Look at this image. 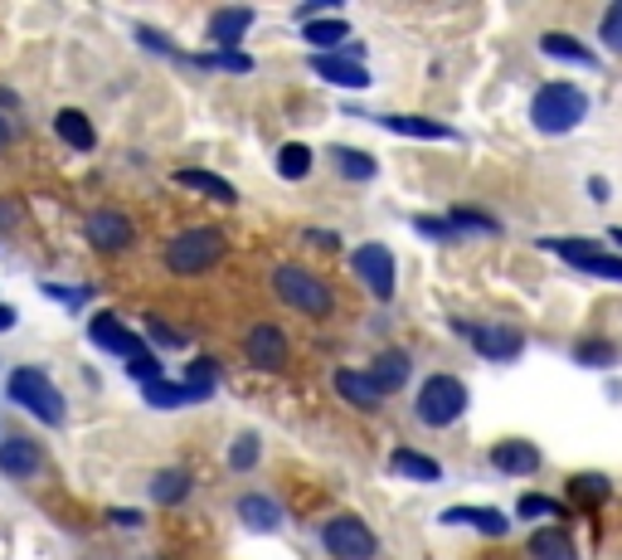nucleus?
I'll return each instance as SVG.
<instances>
[{"label": "nucleus", "instance_id": "obj_1", "mask_svg": "<svg viewBox=\"0 0 622 560\" xmlns=\"http://www.w3.org/2000/svg\"><path fill=\"white\" fill-rule=\"evenodd\" d=\"M224 249H229V239H224V229H214V224H195V229H180L171 244H166V273L176 278H200L210 273L214 264L224 259Z\"/></svg>", "mask_w": 622, "mask_h": 560}, {"label": "nucleus", "instance_id": "obj_2", "mask_svg": "<svg viewBox=\"0 0 622 560\" xmlns=\"http://www.w3.org/2000/svg\"><path fill=\"white\" fill-rule=\"evenodd\" d=\"M273 293L287 302L292 312H302V317H316V322H326V317L336 312L331 283H326L321 273H312V268H302V264H278V268H273Z\"/></svg>", "mask_w": 622, "mask_h": 560}, {"label": "nucleus", "instance_id": "obj_3", "mask_svg": "<svg viewBox=\"0 0 622 560\" xmlns=\"http://www.w3.org/2000/svg\"><path fill=\"white\" fill-rule=\"evenodd\" d=\"M5 395H10V405L30 410L39 424H49V429H59V424L69 419V405H64L59 385H54L39 366H15V371L5 376Z\"/></svg>", "mask_w": 622, "mask_h": 560}, {"label": "nucleus", "instance_id": "obj_4", "mask_svg": "<svg viewBox=\"0 0 622 560\" xmlns=\"http://www.w3.org/2000/svg\"><path fill=\"white\" fill-rule=\"evenodd\" d=\"M530 117H535L540 132L564 137V132H574L588 117V93L574 83H545L535 98H530Z\"/></svg>", "mask_w": 622, "mask_h": 560}, {"label": "nucleus", "instance_id": "obj_5", "mask_svg": "<svg viewBox=\"0 0 622 560\" xmlns=\"http://www.w3.org/2000/svg\"><path fill=\"white\" fill-rule=\"evenodd\" d=\"M414 414L428 424V429H448V424H457L462 414H467V385H462L457 376H448V371L428 376L423 385H418Z\"/></svg>", "mask_w": 622, "mask_h": 560}, {"label": "nucleus", "instance_id": "obj_6", "mask_svg": "<svg viewBox=\"0 0 622 560\" xmlns=\"http://www.w3.org/2000/svg\"><path fill=\"white\" fill-rule=\"evenodd\" d=\"M321 546L331 560H375L380 556V536L360 517H331L321 526Z\"/></svg>", "mask_w": 622, "mask_h": 560}, {"label": "nucleus", "instance_id": "obj_7", "mask_svg": "<svg viewBox=\"0 0 622 560\" xmlns=\"http://www.w3.org/2000/svg\"><path fill=\"white\" fill-rule=\"evenodd\" d=\"M350 273H355L380 302H389L394 288H399V278H394V254H389V244H375V239H370V244H355V249H350Z\"/></svg>", "mask_w": 622, "mask_h": 560}, {"label": "nucleus", "instance_id": "obj_8", "mask_svg": "<svg viewBox=\"0 0 622 560\" xmlns=\"http://www.w3.org/2000/svg\"><path fill=\"white\" fill-rule=\"evenodd\" d=\"M457 332L477 346V356H486V361H516L520 346H525V336L506 327V322H457Z\"/></svg>", "mask_w": 622, "mask_h": 560}, {"label": "nucleus", "instance_id": "obj_9", "mask_svg": "<svg viewBox=\"0 0 622 560\" xmlns=\"http://www.w3.org/2000/svg\"><path fill=\"white\" fill-rule=\"evenodd\" d=\"M287 356H292V346H287V332L282 327H273V322H253V327H248L244 361L253 366V371H282Z\"/></svg>", "mask_w": 622, "mask_h": 560}, {"label": "nucleus", "instance_id": "obj_10", "mask_svg": "<svg viewBox=\"0 0 622 560\" xmlns=\"http://www.w3.org/2000/svg\"><path fill=\"white\" fill-rule=\"evenodd\" d=\"M83 234L98 254H122V249H132V239H137V224L122 215V210H93V215L83 220Z\"/></svg>", "mask_w": 622, "mask_h": 560}, {"label": "nucleus", "instance_id": "obj_11", "mask_svg": "<svg viewBox=\"0 0 622 560\" xmlns=\"http://www.w3.org/2000/svg\"><path fill=\"white\" fill-rule=\"evenodd\" d=\"M88 336H93V346H103V351L122 356V361H137V356H146V341L137 332H127L117 322V312H98L93 322H88Z\"/></svg>", "mask_w": 622, "mask_h": 560}, {"label": "nucleus", "instance_id": "obj_12", "mask_svg": "<svg viewBox=\"0 0 622 560\" xmlns=\"http://www.w3.org/2000/svg\"><path fill=\"white\" fill-rule=\"evenodd\" d=\"M44 473V448L35 439H0V478L30 483Z\"/></svg>", "mask_w": 622, "mask_h": 560}, {"label": "nucleus", "instance_id": "obj_13", "mask_svg": "<svg viewBox=\"0 0 622 560\" xmlns=\"http://www.w3.org/2000/svg\"><path fill=\"white\" fill-rule=\"evenodd\" d=\"M248 25H253V10H248V5H239V10L224 5V10H214V15H210L205 40H210L219 54H234V44L248 35Z\"/></svg>", "mask_w": 622, "mask_h": 560}, {"label": "nucleus", "instance_id": "obj_14", "mask_svg": "<svg viewBox=\"0 0 622 560\" xmlns=\"http://www.w3.org/2000/svg\"><path fill=\"white\" fill-rule=\"evenodd\" d=\"M380 127L384 132H399V137H418V142H457V132L443 127L433 117H418V112H380Z\"/></svg>", "mask_w": 622, "mask_h": 560}, {"label": "nucleus", "instance_id": "obj_15", "mask_svg": "<svg viewBox=\"0 0 622 560\" xmlns=\"http://www.w3.org/2000/svg\"><path fill=\"white\" fill-rule=\"evenodd\" d=\"M312 74L326 78V83H336V88H370V69L355 59H346V54H316Z\"/></svg>", "mask_w": 622, "mask_h": 560}, {"label": "nucleus", "instance_id": "obj_16", "mask_svg": "<svg viewBox=\"0 0 622 560\" xmlns=\"http://www.w3.org/2000/svg\"><path fill=\"white\" fill-rule=\"evenodd\" d=\"M491 468H501V473H516V478L540 473V448L530 444V439H501V444L491 448Z\"/></svg>", "mask_w": 622, "mask_h": 560}, {"label": "nucleus", "instance_id": "obj_17", "mask_svg": "<svg viewBox=\"0 0 622 560\" xmlns=\"http://www.w3.org/2000/svg\"><path fill=\"white\" fill-rule=\"evenodd\" d=\"M336 395L350 400L355 410H380L384 405V390L370 380V371H350V366L336 371Z\"/></svg>", "mask_w": 622, "mask_h": 560}, {"label": "nucleus", "instance_id": "obj_18", "mask_svg": "<svg viewBox=\"0 0 622 560\" xmlns=\"http://www.w3.org/2000/svg\"><path fill=\"white\" fill-rule=\"evenodd\" d=\"M234 512H239V522L248 531H278L282 526V507L268 497V492H244V497L234 502Z\"/></svg>", "mask_w": 622, "mask_h": 560}, {"label": "nucleus", "instance_id": "obj_19", "mask_svg": "<svg viewBox=\"0 0 622 560\" xmlns=\"http://www.w3.org/2000/svg\"><path fill=\"white\" fill-rule=\"evenodd\" d=\"M540 54L545 59H559V64H579V69H598V54L579 44L574 35H564V30H550V35H540Z\"/></svg>", "mask_w": 622, "mask_h": 560}, {"label": "nucleus", "instance_id": "obj_20", "mask_svg": "<svg viewBox=\"0 0 622 560\" xmlns=\"http://www.w3.org/2000/svg\"><path fill=\"white\" fill-rule=\"evenodd\" d=\"M409 371H414L409 351H380V356H375V366H370V380H375L384 395H394V390L409 385Z\"/></svg>", "mask_w": 622, "mask_h": 560}, {"label": "nucleus", "instance_id": "obj_21", "mask_svg": "<svg viewBox=\"0 0 622 560\" xmlns=\"http://www.w3.org/2000/svg\"><path fill=\"white\" fill-rule=\"evenodd\" d=\"M54 132H59V142L64 147H73V152H93L98 147L93 122H88V112H78V108H64L59 117H54Z\"/></svg>", "mask_w": 622, "mask_h": 560}, {"label": "nucleus", "instance_id": "obj_22", "mask_svg": "<svg viewBox=\"0 0 622 560\" xmlns=\"http://www.w3.org/2000/svg\"><path fill=\"white\" fill-rule=\"evenodd\" d=\"M389 468L399 478H409V483H438V478H443V463H438V458H428V453H414V448H394Z\"/></svg>", "mask_w": 622, "mask_h": 560}, {"label": "nucleus", "instance_id": "obj_23", "mask_svg": "<svg viewBox=\"0 0 622 560\" xmlns=\"http://www.w3.org/2000/svg\"><path fill=\"white\" fill-rule=\"evenodd\" d=\"M530 556L535 560H579V546L564 526H545V531L530 536Z\"/></svg>", "mask_w": 622, "mask_h": 560}, {"label": "nucleus", "instance_id": "obj_24", "mask_svg": "<svg viewBox=\"0 0 622 560\" xmlns=\"http://www.w3.org/2000/svg\"><path fill=\"white\" fill-rule=\"evenodd\" d=\"M176 186L200 190V195L219 200V205H234V200H239V190H234L229 181H224V176H214V171H195V166H185V171H176Z\"/></svg>", "mask_w": 622, "mask_h": 560}, {"label": "nucleus", "instance_id": "obj_25", "mask_svg": "<svg viewBox=\"0 0 622 560\" xmlns=\"http://www.w3.org/2000/svg\"><path fill=\"white\" fill-rule=\"evenodd\" d=\"M443 522L448 526H477V531H486V536H506L511 531V522H506V512H496V507H448L443 512Z\"/></svg>", "mask_w": 622, "mask_h": 560}, {"label": "nucleus", "instance_id": "obj_26", "mask_svg": "<svg viewBox=\"0 0 622 560\" xmlns=\"http://www.w3.org/2000/svg\"><path fill=\"white\" fill-rule=\"evenodd\" d=\"M190 497V473L185 468H161V473L151 478V502H161V507H176V502Z\"/></svg>", "mask_w": 622, "mask_h": 560}, {"label": "nucleus", "instance_id": "obj_27", "mask_svg": "<svg viewBox=\"0 0 622 560\" xmlns=\"http://www.w3.org/2000/svg\"><path fill=\"white\" fill-rule=\"evenodd\" d=\"M331 156H336V171H341L346 181H360V186H365V181H375V176H380L375 156L360 152V147H336Z\"/></svg>", "mask_w": 622, "mask_h": 560}, {"label": "nucleus", "instance_id": "obj_28", "mask_svg": "<svg viewBox=\"0 0 622 560\" xmlns=\"http://www.w3.org/2000/svg\"><path fill=\"white\" fill-rule=\"evenodd\" d=\"M142 400L151 410H180V405H200V395L190 385H171V380H156V385L142 390Z\"/></svg>", "mask_w": 622, "mask_h": 560}, {"label": "nucleus", "instance_id": "obj_29", "mask_svg": "<svg viewBox=\"0 0 622 560\" xmlns=\"http://www.w3.org/2000/svg\"><path fill=\"white\" fill-rule=\"evenodd\" d=\"M312 147H302V142H287V147H278V176L282 181H307L312 176Z\"/></svg>", "mask_w": 622, "mask_h": 560}, {"label": "nucleus", "instance_id": "obj_30", "mask_svg": "<svg viewBox=\"0 0 622 560\" xmlns=\"http://www.w3.org/2000/svg\"><path fill=\"white\" fill-rule=\"evenodd\" d=\"M346 40H350V25H346V20H312V25H307V44H312V49H321V54L341 49Z\"/></svg>", "mask_w": 622, "mask_h": 560}, {"label": "nucleus", "instance_id": "obj_31", "mask_svg": "<svg viewBox=\"0 0 622 560\" xmlns=\"http://www.w3.org/2000/svg\"><path fill=\"white\" fill-rule=\"evenodd\" d=\"M540 249H550V254H559L564 264H574V268H584L593 254H603V244L598 239H545Z\"/></svg>", "mask_w": 622, "mask_h": 560}, {"label": "nucleus", "instance_id": "obj_32", "mask_svg": "<svg viewBox=\"0 0 622 560\" xmlns=\"http://www.w3.org/2000/svg\"><path fill=\"white\" fill-rule=\"evenodd\" d=\"M258 458H263V439H258L253 429H244L239 439L229 444V468H234V473H253Z\"/></svg>", "mask_w": 622, "mask_h": 560}, {"label": "nucleus", "instance_id": "obj_33", "mask_svg": "<svg viewBox=\"0 0 622 560\" xmlns=\"http://www.w3.org/2000/svg\"><path fill=\"white\" fill-rule=\"evenodd\" d=\"M574 361L608 371V366H618V346L613 341H579V346H574Z\"/></svg>", "mask_w": 622, "mask_h": 560}, {"label": "nucleus", "instance_id": "obj_34", "mask_svg": "<svg viewBox=\"0 0 622 560\" xmlns=\"http://www.w3.org/2000/svg\"><path fill=\"white\" fill-rule=\"evenodd\" d=\"M516 512L525 522H540V517H564V507L554 497H545V492H525V497L516 502Z\"/></svg>", "mask_w": 622, "mask_h": 560}, {"label": "nucleus", "instance_id": "obj_35", "mask_svg": "<svg viewBox=\"0 0 622 560\" xmlns=\"http://www.w3.org/2000/svg\"><path fill=\"white\" fill-rule=\"evenodd\" d=\"M452 224H457V234H467V229H482V234H501V224H496L491 215H482V210H467V205H457L448 215Z\"/></svg>", "mask_w": 622, "mask_h": 560}, {"label": "nucleus", "instance_id": "obj_36", "mask_svg": "<svg viewBox=\"0 0 622 560\" xmlns=\"http://www.w3.org/2000/svg\"><path fill=\"white\" fill-rule=\"evenodd\" d=\"M579 273H593V278H613V283H622V254H593Z\"/></svg>", "mask_w": 622, "mask_h": 560}, {"label": "nucleus", "instance_id": "obj_37", "mask_svg": "<svg viewBox=\"0 0 622 560\" xmlns=\"http://www.w3.org/2000/svg\"><path fill=\"white\" fill-rule=\"evenodd\" d=\"M598 35H603L608 49H618V54H622V0L603 10V25H598Z\"/></svg>", "mask_w": 622, "mask_h": 560}, {"label": "nucleus", "instance_id": "obj_38", "mask_svg": "<svg viewBox=\"0 0 622 560\" xmlns=\"http://www.w3.org/2000/svg\"><path fill=\"white\" fill-rule=\"evenodd\" d=\"M569 492H574V497H584V502H603L608 492H613V483H608V478H593V473H588V478H574Z\"/></svg>", "mask_w": 622, "mask_h": 560}, {"label": "nucleus", "instance_id": "obj_39", "mask_svg": "<svg viewBox=\"0 0 622 560\" xmlns=\"http://www.w3.org/2000/svg\"><path fill=\"white\" fill-rule=\"evenodd\" d=\"M414 229L428 234V239H457V224H452V220H438V215H414Z\"/></svg>", "mask_w": 622, "mask_h": 560}, {"label": "nucleus", "instance_id": "obj_40", "mask_svg": "<svg viewBox=\"0 0 622 560\" xmlns=\"http://www.w3.org/2000/svg\"><path fill=\"white\" fill-rule=\"evenodd\" d=\"M127 376H132V380H142V385H156V380H166V376H161V361H156L151 351L137 356V361H127Z\"/></svg>", "mask_w": 622, "mask_h": 560}, {"label": "nucleus", "instance_id": "obj_41", "mask_svg": "<svg viewBox=\"0 0 622 560\" xmlns=\"http://www.w3.org/2000/svg\"><path fill=\"white\" fill-rule=\"evenodd\" d=\"M146 332H151V341H161V346H185V336H180V332H171V327H166V322H146Z\"/></svg>", "mask_w": 622, "mask_h": 560}, {"label": "nucleus", "instance_id": "obj_42", "mask_svg": "<svg viewBox=\"0 0 622 560\" xmlns=\"http://www.w3.org/2000/svg\"><path fill=\"white\" fill-rule=\"evenodd\" d=\"M588 195H593L598 205H603V200H608V181H603V176H593V181H588Z\"/></svg>", "mask_w": 622, "mask_h": 560}, {"label": "nucleus", "instance_id": "obj_43", "mask_svg": "<svg viewBox=\"0 0 622 560\" xmlns=\"http://www.w3.org/2000/svg\"><path fill=\"white\" fill-rule=\"evenodd\" d=\"M15 307H5V302H0V332H10V327H15Z\"/></svg>", "mask_w": 622, "mask_h": 560}, {"label": "nucleus", "instance_id": "obj_44", "mask_svg": "<svg viewBox=\"0 0 622 560\" xmlns=\"http://www.w3.org/2000/svg\"><path fill=\"white\" fill-rule=\"evenodd\" d=\"M112 522H122V526H142L137 512H112Z\"/></svg>", "mask_w": 622, "mask_h": 560}, {"label": "nucleus", "instance_id": "obj_45", "mask_svg": "<svg viewBox=\"0 0 622 560\" xmlns=\"http://www.w3.org/2000/svg\"><path fill=\"white\" fill-rule=\"evenodd\" d=\"M5 147H10V117L0 112V152H5Z\"/></svg>", "mask_w": 622, "mask_h": 560}, {"label": "nucleus", "instance_id": "obj_46", "mask_svg": "<svg viewBox=\"0 0 622 560\" xmlns=\"http://www.w3.org/2000/svg\"><path fill=\"white\" fill-rule=\"evenodd\" d=\"M608 234H613V249L622 254V229H608Z\"/></svg>", "mask_w": 622, "mask_h": 560}]
</instances>
